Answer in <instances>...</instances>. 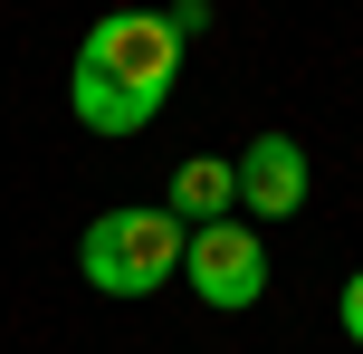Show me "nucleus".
I'll list each match as a JSON object with an SVG mask.
<instances>
[{"instance_id": "obj_1", "label": "nucleus", "mask_w": 363, "mask_h": 354, "mask_svg": "<svg viewBox=\"0 0 363 354\" xmlns=\"http://www.w3.org/2000/svg\"><path fill=\"white\" fill-rule=\"evenodd\" d=\"M172 77H182V29L163 10H106L77 48L67 77V106L86 134H144L153 115L172 106Z\"/></svg>"}, {"instance_id": "obj_2", "label": "nucleus", "mask_w": 363, "mask_h": 354, "mask_svg": "<svg viewBox=\"0 0 363 354\" xmlns=\"http://www.w3.org/2000/svg\"><path fill=\"white\" fill-rule=\"evenodd\" d=\"M182 249H191V230L163 201H134V211H96L86 221L77 268H86L96 297H153L163 278H182Z\"/></svg>"}, {"instance_id": "obj_3", "label": "nucleus", "mask_w": 363, "mask_h": 354, "mask_svg": "<svg viewBox=\"0 0 363 354\" xmlns=\"http://www.w3.org/2000/svg\"><path fill=\"white\" fill-rule=\"evenodd\" d=\"M182 278L201 287V306H258L268 297V240L249 221H201L182 249Z\"/></svg>"}, {"instance_id": "obj_4", "label": "nucleus", "mask_w": 363, "mask_h": 354, "mask_svg": "<svg viewBox=\"0 0 363 354\" xmlns=\"http://www.w3.org/2000/svg\"><path fill=\"white\" fill-rule=\"evenodd\" d=\"M230 172H239V211H258V221L306 211V144H296V134H258Z\"/></svg>"}, {"instance_id": "obj_5", "label": "nucleus", "mask_w": 363, "mask_h": 354, "mask_svg": "<svg viewBox=\"0 0 363 354\" xmlns=\"http://www.w3.org/2000/svg\"><path fill=\"white\" fill-rule=\"evenodd\" d=\"M230 201H239V172L220 163V153H191V163L172 172V221H230Z\"/></svg>"}, {"instance_id": "obj_6", "label": "nucleus", "mask_w": 363, "mask_h": 354, "mask_svg": "<svg viewBox=\"0 0 363 354\" xmlns=\"http://www.w3.org/2000/svg\"><path fill=\"white\" fill-rule=\"evenodd\" d=\"M335 316H345V336L363 345V268H354V278H345V297H335Z\"/></svg>"}]
</instances>
